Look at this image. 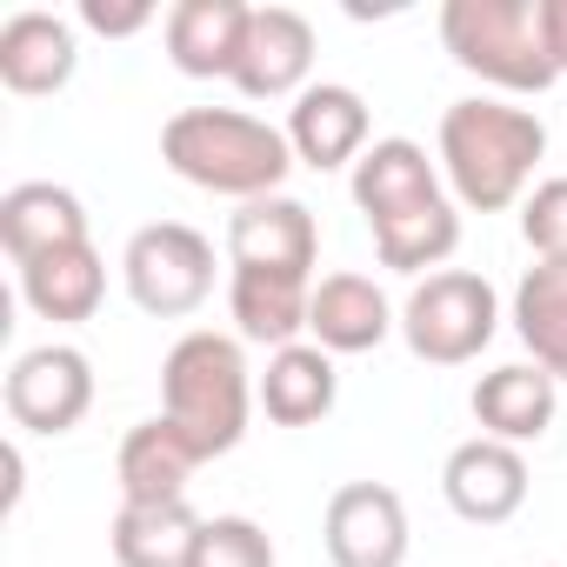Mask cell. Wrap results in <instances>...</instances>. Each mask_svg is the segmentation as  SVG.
Segmentation results:
<instances>
[{"label": "cell", "mask_w": 567, "mask_h": 567, "mask_svg": "<svg viewBox=\"0 0 567 567\" xmlns=\"http://www.w3.org/2000/svg\"><path fill=\"white\" fill-rule=\"evenodd\" d=\"M547 154V121L514 101H454L434 134V161L454 187V207L501 214L527 200V181Z\"/></svg>", "instance_id": "6da1fadb"}, {"label": "cell", "mask_w": 567, "mask_h": 567, "mask_svg": "<svg viewBox=\"0 0 567 567\" xmlns=\"http://www.w3.org/2000/svg\"><path fill=\"white\" fill-rule=\"evenodd\" d=\"M161 161L200 187V194H227V200H267L280 194L301 161L288 147V127H267L247 107H181L161 127Z\"/></svg>", "instance_id": "7a4b0ae2"}, {"label": "cell", "mask_w": 567, "mask_h": 567, "mask_svg": "<svg viewBox=\"0 0 567 567\" xmlns=\"http://www.w3.org/2000/svg\"><path fill=\"white\" fill-rule=\"evenodd\" d=\"M254 374H247V354H240V334H214V328H194L167 348L161 361V414L194 441L200 461H220L247 441V421H254Z\"/></svg>", "instance_id": "3957f363"}, {"label": "cell", "mask_w": 567, "mask_h": 567, "mask_svg": "<svg viewBox=\"0 0 567 567\" xmlns=\"http://www.w3.org/2000/svg\"><path fill=\"white\" fill-rule=\"evenodd\" d=\"M441 48L501 94H547L560 81L540 41V0H447Z\"/></svg>", "instance_id": "277c9868"}, {"label": "cell", "mask_w": 567, "mask_h": 567, "mask_svg": "<svg viewBox=\"0 0 567 567\" xmlns=\"http://www.w3.org/2000/svg\"><path fill=\"white\" fill-rule=\"evenodd\" d=\"M494 334H501V295L487 288V274H467V267H441L414 280V295L401 308V341L427 368H467Z\"/></svg>", "instance_id": "5b68a950"}, {"label": "cell", "mask_w": 567, "mask_h": 567, "mask_svg": "<svg viewBox=\"0 0 567 567\" xmlns=\"http://www.w3.org/2000/svg\"><path fill=\"white\" fill-rule=\"evenodd\" d=\"M127 301L154 321H181L214 295V240L187 220H154L121 254Z\"/></svg>", "instance_id": "8992f818"}, {"label": "cell", "mask_w": 567, "mask_h": 567, "mask_svg": "<svg viewBox=\"0 0 567 567\" xmlns=\"http://www.w3.org/2000/svg\"><path fill=\"white\" fill-rule=\"evenodd\" d=\"M8 421L28 427V434H74L94 408V361L68 341H48V348H28L14 368H8Z\"/></svg>", "instance_id": "52a82bcc"}, {"label": "cell", "mask_w": 567, "mask_h": 567, "mask_svg": "<svg viewBox=\"0 0 567 567\" xmlns=\"http://www.w3.org/2000/svg\"><path fill=\"white\" fill-rule=\"evenodd\" d=\"M321 540L334 567H408V501L388 481H348L328 494Z\"/></svg>", "instance_id": "ba28073f"}, {"label": "cell", "mask_w": 567, "mask_h": 567, "mask_svg": "<svg viewBox=\"0 0 567 567\" xmlns=\"http://www.w3.org/2000/svg\"><path fill=\"white\" fill-rule=\"evenodd\" d=\"M315 260H321V227H315L308 200L267 194V200H247L227 214V267L315 280Z\"/></svg>", "instance_id": "9c48e42d"}, {"label": "cell", "mask_w": 567, "mask_h": 567, "mask_svg": "<svg viewBox=\"0 0 567 567\" xmlns=\"http://www.w3.org/2000/svg\"><path fill=\"white\" fill-rule=\"evenodd\" d=\"M315 21L301 8H254L234 87L247 101H301L315 81Z\"/></svg>", "instance_id": "30bf717a"}, {"label": "cell", "mask_w": 567, "mask_h": 567, "mask_svg": "<svg viewBox=\"0 0 567 567\" xmlns=\"http://www.w3.org/2000/svg\"><path fill=\"white\" fill-rule=\"evenodd\" d=\"M441 494H447V507H454L461 520L501 527V520H514V514L527 507V454L507 447V441L474 434V441H461V447L447 454Z\"/></svg>", "instance_id": "8fae6325"}, {"label": "cell", "mask_w": 567, "mask_h": 567, "mask_svg": "<svg viewBox=\"0 0 567 567\" xmlns=\"http://www.w3.org/2000/svg\"><path fill=\"white\" fill-rule=\"evenodd\" d=\"M368 101L354 94V87H341V81H315L295 107H288V147H295V161L301 167H315V174H341V167H354L374 141H368Z\"/></svg>", "instance_id": "7c38bea8"}, {"label": "cell", "mask_w": 567, "mask_h": 567, "mask_svg": "<svg viewBox=\"0 0 567 567\" xmlns=\"http://www.w3.org/2000/svg\"><path fill=\"white\" fill-rule=\"evenodd\" d=\"M81 68V41H74V21L48 14V8H21L0 21V87L21 94V101H41V94H61Z\"/></svg>", "instance_id": "4fadbf2b"}, {"label": "cell", "mask_w": 567, "mask_h": 567, "mask_svg": "<svg viewBox=\"0 0 567 567\" xmlns=\"http://www.w3.org/2000/svg\"><path fill=\"white\" fill-rule=\"evenodd\" d=\"M247 21H254L247 0H174L167 21H161L167 61H174L187 81H234Z\"/></svg>", "instance_id": "5bb4252c"}, {"label": "cell", "mask_w": 567, "mask_h": 567, "mask_svg": "<svg viewBox=\"0 0 567 567\" xmlns=\"http://www.w3.org/2000/svg\"><path fill=\"white\" fill-rule=\"evenodd\" d=\"M474 421L487 441H507V447H527L554 427V408H560V381L534 361H507L494 374L474 381Z\"/></svg>", "instance_id": "9a60e30c"}, {"label": "cell", "mask_w": 567, "mask_h": 567, "mask_svg": "<svg viewBox=\"0 0 567 567\" xmlns=\"http://www.w3.org/2000/svg\"><path fill=\"white\" fill-rule=\"evenodd\" d=\"M394 328H401V315L388 308V295L368 274L315 280V308H308V341L315 348H328V354H374Z\"/></svg>", "instance_id": "2e32d148"}, {"label": "cell", "mask_w": 567, "mask_h": 567, "mask_svg": "<svg viewBox=\"0 0 567 567\" xmlns=\"http://www.w3.org/2000/svg\"><path fill=\"white\" fill-rule=\"evenodd\" d=\"M87 240V207L74 187H54V181H21L0 194V247L14 254V267L41 260V254H61V247H81Z\"/></svg>", "instance_id": "e0dca14e"}, {"label": "cell", "mask_w": 567, "mask_h": 567, "mask_svg": "<svg viewBox=\"0 0 567 567\" xmlns=\"http://www.w3.org/2000/svg\"><path fill=\"white\" fill-rule=\"evenodd\" d=\"M348 187H354V207H361L368 227H374V220H394V214H408V207L441 200V161H427L421 141L394 134V141H374V147L354 161Z\"/></svg>", "instance_id": "ac0fdd59"}, {"label": "cell", "mask_w": 567, "mask_h": 567, "mask_svg": "<svg viewBox=\"0 0 567 567\" xmlns=\"http://www.w3.org/2000/svg\"><path fill=\"white\" fill-rule=\"evenodd\" d=\"M308 308H315V280L227 267V315H234L240 341H254V348H295L308 334Z\"/></svg>", "instance_id": "d6986e66"}, {"label": "cell", "mask_w": 567, "mask_h": 567, "mask_svg": "<svg viewBox=\"0 0 567 567\" xmlns=\"http://www.w3.org/2000/svg\"><path fill=\"white\" fill-rule=\"evenodd\" d=\"M334 394H341V374H334V354L315 348V341H295V348H274L267 354V374L254 381V401L274 427H315L334 414Z\"/></svg>", "instance_id": "ffe728a7"}, {"label": "cell", "mask_w": 567, "mask_h": 567, "mask_svg": "<svg viewBox=\"0 0 567 567\" xmlns=\"http://www.w3.org/2000/svg\"><path fill=\"white\" fill-rule=\"evenodd\" d=\"M194 467H207V461L194 454V441H187L167 414H154V421H141V427H127V441H121V454H114L121 501H134V507H154V501H187Z\"/></svg>", "instance_id": "44dd1931"}, {"label": "cell", "mask_w": 567, "mask_h": 567, "mask_svg": "<svg viewBox=\"0 0 567 567\" xmlns=\"http://www.w3.org/2000/svg\"><path fill=\"white\" fill-rule=\"evenodd\" d=\"M21 301H28L41 321H61V328L94 321L101 301H107V260H101V247L81 240V247H61V254L28 260V267H21Z\"/></svg>", "instance_id": "7402d4cb"}, {"label": "cell", "mask_w": 567, "mask_h": 567, "mask_svg": "<svg viewBox=\"0 0 567 567\" xmlns=\"http://www.w3.org/2000/svg\"><path fill=\"white\" fill-rule=\"evenodd\" d=\"M194 540H200V514L187 501H154V507L121 501V514L107 527L114 567H187Z\"/></svg>", "instance_id": "603a6c76"}, {"label": "cell", "mask_w": 567, "mask_h": 567, "mask_svg": "<svg viewBox=\"0 0 567 567\" xmlns=\"http://www.w3.org/2000/svg\"><path fill=\"white\" fill-rule=\"evenodd\" d=\"M514 334L534 354V368L567 381V260H534L520 274V288H514Z\"/></svg>", "instance_id": "cb8c5ba5"}, {"label": "cell", "mask_w": 567, "mask_h": 567, "mask_svg": "<svg viewBox=\"0 0 567 567\" xmlns=\"http://www.w3.org/2000/svg\"><path fill=\"white\" fill-rule=\"evenodd\" d=\"M374 234V254H381V267H394V274H441L447 267V254L461 247V207L441 194V200H427V207H408V214H394V220H374L368 227Z\"/></svg>", "instance_id": "d4e9b609"}, {"label": "cell", "mask_w": 567, "mask_h": 567, "mask_svg": "<svg viewBox=\"0 0 567 567\" xmlns=\"http://www.w3.org/2000/svg\"><path fill=\"white\" fill-rule=\"evenodd\" d=\"M187 567H274V540L247 514H214V520H200V540H194Z\"/></svg>", "instance_id": "484cf974"}, {"label": "cell", "mask_w": 567, "mask_h": 567, "mask_svg": "<svg viewBox=\"0 0 567 567\" xmlns=\"http://www.w3.org/2000/svg\"><path fill=\"white\" fill-rule=\"evenodd\" d=\"M520 234H527L534 260H567V174L540 181L520 200Z\"/></svg>", "instance_id": "4316f807"}, {"label": "cell", "mask_w": 567, "mask_h": 567, "mask_svg": "<svg viewBox=\"0 0 567 567\" xmlns=\"http://www.w3.org/2000/svg\"><path fill=\"white\" fill-rule=\"evenodd\" d=\"M161 14L147 8V0H87L81 8V28H94V34H107V41H127V34H141V28H154Z\"/></svg>", "instance_id": "83f0119b"}, {"label": "cell", "mask_w": 567, "mask_h": 567, "mask_svg": "<svg viewBox=\"0 0 567 567\" xmlns=\"http://www.w3.org/2000/svg\"><path fill=\"white\" fill-rule=\"evenodd\" d=\"M540 41H547L554 74H567V0H540Z\"/></svg>", "instance_id": "f1b7e54d"}]
</instances>
